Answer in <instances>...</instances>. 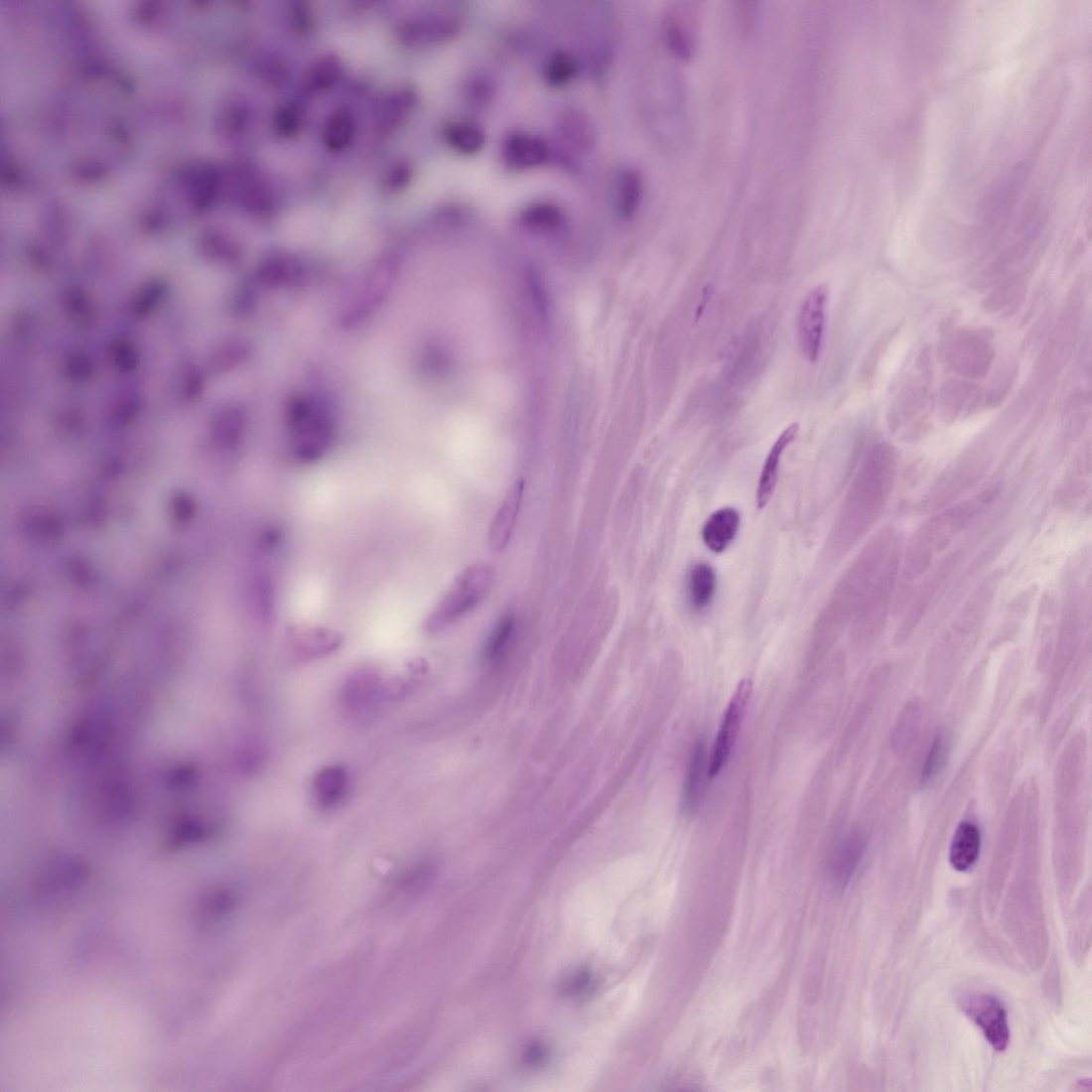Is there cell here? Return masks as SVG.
<instances>
[{"mask_svg":"<svg viewBox=\"0 0 1092 1092\" xmlns=\"http://www.w3.org/2000/svg\"><path fill=\"white\" fill-rule=\"evenodd\" d=\"M355 131L356 124L352 114L346 110L336 111L324 126V145L334 152L346 149L352 142Z\"/></svg>","mask_w":1092,"mask_h":1092,"instance_id":"cell-19","label":"cell"},{"mask_svg":"<svg viewBox=\"0 0 1092 1092\" xmlns=\"http://www.w3.org/2000/svg\"><path fill=\"white\" fill-rule=\"evenodd\" d=\"M643 180L640 172L634 168H624L616 178L615 206L622 218L633 215L642 200Z\"/></svg>","mask_w":1092,"mask_h":1092,"instance_id":"cell-16","label":"cell"},{"mask_svg":"<svg viewBox=\"0 0 1092 1092\" xmlns=\"http://www.w3.org/2000/svg\"><path fill=\"white\" fill-rule=\"evenodd\" d=\"M303 125L299 110L292 105H283L273 116V129L283 138L296 136Z\"/></svg>","mask_w":1092,"mask_h":1092,"instance_id":"cell-26","label":"cell"},{"mask_svg":"<svg viewBox=\"0 0 1092 1092\" xmlns=\"http://www.w3.org/2000/svg\"><path fill=\"white\" fill-rule=\"evenodd\" d=\"M945 757V745L942 738L932 743L922 771V782L929 783L937 777Z\"/></svg>","mask_w":1092,"mask_h":1092,"instance_id":"cell-28","label":"cell"},{"mask_svg":"<svg viewBox=\"0 0 1092 1092\" xmlns=\"http://www.w3.org/2000/svg\"><path fill=\"white\" fill-rule=\"evenodd\" d=\"M343 636L322 626L294 625L286 630V651L298 662H313L339 651Z\"/></svg>","mask_w":1092,"mask_h":1092,"instance_id":"cell-5","label":"cell"},{"mask_svg":"<svg viewBox=\"0 0 1092 1092\" xmlns=\"http://www.w3.org/2000/svg\"><path fill=\"white\" fill-rule=\"evenodd\" d=\"M741 514L736 508L726 507L714 512L704 524L702 539L715 554L724 553L737 538Z\"/></svg>","mask_w":1092,"mask_h":1092,"instance_id":"cell-12","label":"cell"},{"mask_svg":"<svg viewBox=\"0 0 1092 1092\" xmlns=\"http://www.w3.org/2000/svg\"><path fill=\"white\" fill-rule=\"evenodd\" d=\"M577 69V61L569 52L556 51L546 60L543 76L553 87H562L576 75Z\"/></svg>","mask_w":1092,"mask_h":1092,"instance_id":"cell-25","label":"cell"},{"mask_svg":"<svg viewBox=\"0 0 1092 1092\" xmlns=\"http://www.w3.org/2000/svg\"><path fill=\"white\" fill-rule=\"evenodd\" d=\"M751 695L752 682L750 679L743 680L738 685L735 694L732 695L710 753V778H715L726 766L733 749H735Z\"/></svg>","mask_w":1092,"mask_h":1092,"instance_id":"cell-2","label":"cell"},{"mask_svg":"<svg viewBox=\"0 0 1092 1092\" xmlns=\"http://www.w3.org/2000/svg\"><path fill=\"white\" fill-rule=\"evenodd\" d=\"M864 850V840L859 836H852L841 845L832 862V873L839 883L849 882L859 865Z\"/></svg>","mask_w":1092,"mask_h":1092,"instance_id":"cell-22","label":"cell"},{"mask_svg":"<svg viewBox=\"0 0 1092 1092\" xmlns=\"http://www.w3.org/2000/svg\"><path fill=\"white\" fill-rule=\"evenodd\" d=\"M379 674L372 669L356 670L344 685V698L351 708H362L376 696L380 686Z\"/></svg>","mask_w":1092,"mask_h":1092,"instance_id":"cell-20","label":"cell"},{"mask_svg":"<svg viewBox=\"0 0 1092 1092\" xmlns=\"http://www.w3.org/2000/svg\"><path fill=\"white\" fill-rule=\"evenodd\" d=\"M716 584V573L708 564H698L689 572L688 598L695 611L706 610L711 605Z\"/></svg>","mask_w":1092,"mask_h":1092,"instance_id":"cell-18","label":"cell"},{"mask_svg":"<svg viewBox=\"0 0 1092 1092\" xmlns=\"http://www.w3.org/2000/svg\"><path fill=\"white\" fill-rule=\"evenodd\" d=\"M564 211L558 205L539 201L530 204L521 211V221L533 228L553 229L563 224Z\"/></svg>","mask_w":1092,"mask_h":1092,"instance_id":"cell-24","label":"cell"},{"mask_svg":"<svg viewBox=\"0 0 1092 1092\" xmlns=\"http://www.w3.org/2000/svg\"><path fill=\"white\" fill-rule=\"evenodd\" d=\"M798 431L799 425L796 423L792 424L785 428L783 433L773 443L765 460L763 469H761L760 472L756 493V504L758 509H764L771 499L775 490V485H777L778 482L781 458L789 445L795 441Z\"/></svg>","mask_w":1092,"mask_h":1092,"instance_id":"cell-11","label":"cell"},{"mask_svg":"<svg viewBox=\"0 0 1092 1092\" xmlns=\"http://www.w3.org/2000/svg\"><path fill=\"white\" fill-rule=\"evenodd\" d=\"M515 631V617L512 614L502 615L488 635L484 648L485 662L494 664L508 650Z\"/></svg>","mask_w":1092,"mask_h":1092,"instance_id":"cell-21","label":"cell"},{"mask_svg":"<svg viewBox=\"0 0 1092 1092\" xmlns=\"http://www.w3.org/2000/svg\"><path fill=\"white\" fill-rule=\"evenodd\" d=\"M413 178V169L407 161H398L386 171L383 187L389 194L407 189Z\"/></svg>","mask_w":1092,"mask_h":1092,"instance_id":"cell-27","label":"cell"},{"mask_svg":"<svg viewBox=\"0 0 1092 1092\" xmlns=\"http://www.w3.org/2000/svg\"><path fill=\"white\" fill-rule=\"evenodd\" d=\"M557 131L569 146L581 151L593 148L597 140L594 121L579 109L565 110L558 119Z\"/></svg>","mask_w":1092,"mask_h":1092,"instance_id":"cell-13","label":"cell"},{"mask_svg":"<svg viewBox=\"0 0 1092 1092\" xmlns=\"http://www.w3.org/2000/svg\"><path fill=\"white\" fill-rule=\"evenodd\" d=\"M828 300V287L825 284L817 285L804 298L797 315L799 348L810 363L817 362L823 349Z\"/></svg>","mask_w":1092,"mask_h":1092,"instance_id":"cell-3","label":"cell"},{"mask_svg":"<svg viewBox=\"0 0 1092 1092\" xmlns=\"http://www.w3.org/2000/svg\"><path fill=\"white\" fill-rule=\"evenodd\" d=\"M349 786V772L342 765L323 768L316 773L312 783L315 806L324 811L336 809L346 798Z\"/></svg>","mask_w":1092,"mask_h":1092,"instance_id":"cell-10","label":"cell"},{"mask_svg":"<svg viewBox=\"0 0 1092 1092\" xmlns=\"http://www.w3.org/2000/svg\"><path fill=\"white\" fill-rule=\"evenodd\" d=\"M709 758L706 743L698 741L689 758L683 782L681 809L685 816H694L701 809L710 778Z\"/></svg>","mask_w":1092,"mask_h":1092,"instance_id":"cell-8","label":"cell"},{"mask_svg":"<svg viewBox=\"0 0 1092 1092\" xmlns=\"http://www.w3.org/2000/svg\"><path fill=\"white\" fill-rule=\"evenodd\" d=\"M443 137L450 148L465 155L478 153L484 147L486 140L480 126L467 121L451 122L445 125Z\"/></svg>","mask_w":1092,"mask_h":1092,"instance_id":"cell-17","label":"cell"},{"mask_svg":"<svg viewBox=\"0 0 1092 1092\" xmlns=\"http://www.w3.org/2000/svg\"><path fill=\"white\" fill-rule=\"evenodd\" d=\"M525 482H514L501 504L488 530V545L493 552L504 551L513 535L517 516H519L524 497Z\"/></svg>","mask_w":1092,"mask_h":1092,"instance_id":"cell-9","label":"cell"},{"mask_svg":"<svg viewBox=\"0 0 1092 1092\" xmlns=\"http://www.w3.org/2000/svg\"><path fill=\"white\" fill-rule=\"evenodd\" d=\"M960 1010L979 1026L987 1041L998 1052L1008 1050L1011 1041L1008 1012L996 997L968 994L958 1000Z\"/></svg>","mask_w":1092,"mask_h":1092,"instance_id":"cell-4","label":"cell"},{"mask_svg":"<svg viewBox=\"0 0 1092 1092\" xmlns=\"http://www.w3.org/2000/svg\"><path fill=\"white\" fill-rule=\"evenodd\" d=\"M502 161L512 170L537 168L549 161L551 149L541 137L525 133L509 134L501 147Z\"/></svg>","mask_w":1092,"mask_h":1092,"instance_id":"cell-7","label":"cell"},{"mask_svg":"<svg viewBox=\"0 0 1092 1092\" xmlns=\"http://www.w3.org/2000/svg\"><path fill=\"white\" fill-rule=\"evenodd\" d=\"M418 98L411 89L390 93L381 100L377 110V125L384 134H391L406 122Z\"/></svg>","mask_w":1092,"mask_h":1092,"instance_id":"cell-15","label":"cell"},{"mask_svg":"<svg viewBox=\"0 0 1092 1092\" xmlns=\"http://www.w3.org/2000/svg\"><path fill=\"white\" fill-rule=\"evenodd\" d=\"M462 30L457 14L436 11L409 19L399 27V36L410 45H430L448 41Z\"/></svg>","mask_w":1092,"mask_h":1092,"instance_id":"cell-6","label":"cell"},{"mask_svg":"<svg viewBox=\"0 0 1092 1092\" xmlns=\"http://www.w3.org/2000/svg\"><path fill=\"white\" fill-rule=\"evenodd\" d=\"M982 836L979 827L962 822L957 827L951 844V866L958 872H968L980 858Z\"/></svg>","mask_w":1092,"mask_h":1092,"instance_id":"cell-14","label":"cell"},{"mask_svg":"<svg viewBox=\"0 0 1092 1092\" xmlns=\"http://www.w3.org/2000/svg\"><path fill=\"white\" fill-rule=\"evenodd\" d=\"M292 18L294 21V25L296 24L297 27L301 28V30H303L304 28L305 31L306 28L309 27L310 14L308 9L305 8L303 4H299V7L293 9Z\"/></svg>","mask_w":1092,"mask_h":1092,"instance_id":"cell-29","label":"cell"},{"mask_svg":"<svg viewBox=\"0 0 1092 1092\" xmlns=\"http://www.w3.org/2000/svg\"><path fill=\"white\" fill-rule=\"evenodd\" d=\"M493 582L494 571L487 564L478 563L465 569L427 614L425 633L441 634L463 620L490 594Z\"/></svg>","mask_w":1092,"mask_h":1092,"instance_id":"cell-1","label":"cell"},{"mask_svg":"<svg viewBox=\"0 0 1092 1092\" xmlns=\"http://www.w3.org/2000/svg\"><path fill=\"white\" fill-rule=\"evenodd\" d=\"M342 63L337 55L330 54L316 62L308 73V84L312 90L332 89L342 75Z\"/></svg>","mask_w":1092,"mask_h":1092,"instance_id":"cell-23","label":"cell"}]
</instances>
